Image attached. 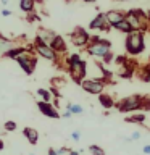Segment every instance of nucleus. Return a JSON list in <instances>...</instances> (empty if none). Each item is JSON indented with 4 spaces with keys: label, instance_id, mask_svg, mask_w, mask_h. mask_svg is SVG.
<instances>
[{
    "label": "nucleus",
    "instance_id": "obj_1",
    "mask_svg": "<svg viewBox=\"0 0 150 155\" xmlns=\"http://www.w3.org/2000/svg\"><path fill=\"white\" fill-rule=\"evenodd\" d=\"M66 70L71 81L81 86V82L86 79V74H87V63L81 58L79 53H71L66 58Z\"/></svg>",
    "mask_w": 150,
    "mask_h": 155
},
{
    "label": "nucleus",
    "instance_id": "obj_2",
    "mask_svg": "<svg viewBox=\"0 0 150 155\" xmlns=\"http://www.w3.org/2000/svg\"><path fill=\"white\" fill-rule=\"evenodd\" d=\"M124 48L129 55H140L145 50V39H144V32L140 31H134L126 36L124 39Z\"/></svg>",
    "mask_w": 150,
    "mask_h": 155
},
{
    "label": "nucleus",
    "instance_id": "obj_3",
    "mask_svg": "<svg viewBox=\"0 0 150 155\" xmlns=\"http://www.w3.org/2000/svg\"><path fill=\"white\" fill-rule=\"evenodd\" d=\"M126 21L132 26L134 31L145 32L148 29V19H147V12L140 8H132L126 12Z\"/></svg>",
    "mask_w": 150,
    "mask_h": 155
},
{
    "label": "nucleus",
    "instance_id": "obj_4",
    "mask_svg": "<svg viewBox=\"0 0 150 155\" xmlns=\"http://www.w3.org/2000/svg\"><path fill=\"white\" fill-rule=\"evenodd\" d=\"M111 50V42L108 39H102L99 36H90V42L89 45L86 47V52L89 53L90 57H95V58H103V55L106 52Z\"/></svg>",
    "mask_w": 150,
    "mask_h": 155
},
{
    "label": "nucleus",
    "instance_id": "obj_5",
    "mask_svg": "<svg viewBox=\"0 0 150 155\" xmlns=\"http://www.w3.org/2000/svg\"><path fill=\"white\" fill-rule=\"evenodd\" d=\"M142 102H144V95H128L124 99H121L119 102H116V108L121 113H131V111H137L142 110Z\"/></svg>",
    "mask_w": 150,
    "mask_h": 155
},
{
    "label": "nucleus",
    "instance_id": "obj_6",
    "mask_svg": "<svg viewBox=\"0 0 150 155\" xmlns=\"http://www.w3.org/2000/svg\"><path fill=\"white\" fill-rule=\"evenodd\" d=\"M32 48H34V52H36L39 57L45 58V60H48V61L58 63V53L53 50L48 44H44L42 41H39L37 37H36V41H34V44H32Z\"/></svg>",
    "mask_w": 150,
    "mask_h": 155
},
{
    "label": "nucleus",
    "instance_id": "obj_7",
    "mask_svg": "<svg viewBox=\"0 0 150 155\" xmlns=\"http://www.w3.org/2000/svg\"><path fill=\"white\" fill-rule=\"evenodd\" d=\"M70 39L71 44L76 47H87L90 42V34L87 32V29H84L82 26H76L73 31L70 32Z\"/></svg>",
    "mask_w": 150,
    "mask_h": 155
},
{
    "label": "nucleus",
    "instance_id": "obj_8",
    "mask_svg": "<svg viewBox=\"0 0 150 155\" xmlns=\"http://www.w3.org/2000/svg\"><path fill=\"white\" fill-rule=\"evenodd\" d=\"M16 61H18V65L19 68L26 73V74H32L34 71H36V66H37V58L34 53L31 52H26V53H23V55H19L16 58Z\"/></svg>",
    "mask_w": 150,
    "mask_h": 155
},
{
    "label": "nucleus",
    "instance_id": "obj_9",
    "mask_svg": "<svg viewBox=\"0 0 150 155\" xmlns=\"http://www.w3.org/2000/svg\"><path fill=\"white\" fill-rule=\"evenodd\" d=\"M81 87H82V91L87 92V94L99 95L105 89V82L102 79H99V78H97V79H84L81 82Z\"/></svg>",
    "mask_w": 150,
    "mask_h": 155
},
{
    "label": "nucleus",
    "instance_id": "obj_10",
    "mask_svg": "<svg viewBox=\"0 0 150 155\" xmlns=\"http://www.w3.org/2000/svg\"><path fill=\"white\" fill-rule=\"evenodd\" d=\"M37 108H39V111H41L44 116H47V118H53V120L61 118V116H60V111H58L55 107L50 104V102L39 100V102H37Z\"/></svg>",
    "mask_w": 150,
    "mask_h": 155
},
{
    "label": "nucleus",
    "instance_id": "obj_11",
    "mask_svg": "<svg viewBox=\"0 0 150 155\" xmlns=\"http://www.w3.org/2000/svg\"><path fill=\"white\" fill-rule=\"evenodd\" d=\"M89 29H92V31H105V32L110 31L111 26L106 23L105 13H97V16L89 23Z\"/></svg>",
    "mask_w": 150,
    "mask_h": 155
},
{
    "label": "nucleus",
    "instance_id": "obj_12",
    "mask_svg": "<svg viewBox=\"0 0 150 155\" xmlns=\"http://www.w3.org/2000/svg\"><path fill=\"white\" fill-rule=\"evenodd\" d=\"M124 18H126V12H123V10H108V12H105V19L111 28L116 26L119 21H123Z\"/></svg>",
    "mask_w": 150,
    "mask_h": 155
},
{
    "label": "nucleus",
    "instance_id": "obj_13",
    "mask_svg": "<svg viewBox=\"0 0 150 155\" xmlns=\"http://www.w3.org/2000/svg\"><path fill=\"white\" fill-rule=\"evenodd\" d=\"M13 47H16V42L13 39H8L0 34V57H5V53L8 50H11Z\"/></svg>",
    "mask_w": 150,
    "mask_h": 155
},
{
    "label": "nucleus",
    "instance_id": "obj_14",
    "mask_svg": "<svg viewBox=\"0 0 150 155\" xmlns=\"http://www.w3.org/2000/svg\"><path fill=\"white\" fill-rule=\"evenodd\" d=\"M55 36H57L55 32L50 31V29H45V28H41V29H39V32H37V39H39V41H42L44 44H48V45L52 44V41H53V37H55Z\"/></svg>",
    "mask_w": 150,
    "mask_h": 155
},
{
    "label": "nucleus",
    "instance_id": "obj_15",
    "mask_svg": "<svg viewBox=\"0 0 150 155\" xmlns=\"http://www.w3.org/2000/svg\"><path fill=\"white\" fill-rule=\"evenodd\" d=\"M99 104L103 107L105 110H111L113 107L116 105L115 99L111 97L110 94H105V92H102V94H99Z\"/></svg>",
    "mask_w": 150,
    "mask_h": 155
},
{
    "label": "nucleus",
    "instance_id": "obj_16",
    "mask_svg": "<svg viewBox=\"0 0 150 155\" xmlns=\"http://www.w3.org/2000/svg\"><path fill=\"white\" fill-rule=\"evenodd\" d=\"M23 136L26 137V140H28L31 145H36L37 140H39V131L34 129V128H29V126L23 129Z\"/></svg>",
    "mask_w": 150,
    "mask_h": 155
},
{
    "label": "nucleus",
    "instance_id": "obj_17",
    "mask_svg": "<svg viewBox=\"0 0 150 155\" xmlns=\"http://www.w3.org/2000/svg\"><path fill=\"white\" fill-rule=\"evenodd\" d=\"M50 47H52L57 53H65V52H66V42H65V39H63L61 36H58V34L53 37Z\"/></svg>",
    "mask_w": 150,
    "mask_h": 155
},
{
    "label": "nucleus",
    "instance_id": "obj_18",
    "mask_svg": "<svg viewBox=\"0 0 150 155\" xmlns=\"http://www.w3.org/2000/svg\"><path fill=\"white\" fill-rule=\"evenodd\" d=\"M29 48H31V47H21V45H16V47H13L11 50H8L7 53H5V58H11V60H16L19 55L26 53Z\"/></svg>",
    "mask_w": 150,
    "mask_h": 155
},
{
    "label": "nucleus",
    "instance_id": "obj_19",
    "mask_svg": "<svg viewBox=\"0 0 150 155\" xmlns=\"http://www.w3.org/2000/svg\"><path fill=\"white\" fill-rule=\"evenodd\" d=\"M36 0H19V10L24 13H34Z\"/></svg>",
    "mask_w": 150,
    "mask_h": 155
},
{
    "label": "nucleus",
    "instance_id": "obj_20",
    "mask_svg": "<svg viewBox=\"0 0 150 155\" xmlns=\"http://www.w3.org/2000/svg\"><path fill=\"white\" fill-rule=\"evenodd\" d=\"M113 29H116V31H119V32H124L126 36H128V34H131V32H134L132 26H131V24L126 21V18L123 19V21H119L116 26H113Z\"/></svg>",
    "mask_w": 150,
    "mask_h": 155
},
{
    "label": "nucleus",
    "instance_id": "obj_21",
    "mask_svg": "<svg viewBox=\"0 0 150 155\" xmlns=\"http://www.w3.org/2000/svg\"><path fill=\"white\" fill-rule=\"evenodd\" d=\"M145 113H134L132 116H126L124 121L126 123H135V124H144L145 123Z\"/></svg>",
    "mask_w": 150,
    "mask_h": 155
},
{
    "label": "nucleus",
    "instance_id": "obj_22",
    "mask_svg": "<svg viewBox=\"0 0 150 155\" xmlns=\"http://www.w3.org/2000/svg\"><path fill=\"white\" fill-rule=\"evenodd\" d=\"M66 110H70L73 115H81L84 113V108L79 104H66Z\"/></svg>",
    "mask_w": 150,
    "mask_h": 155
},
{
    "label": "nucleus",
    "instance_id": "obj_23",
    "mask_svg": "<svg viewBox=\"0 0 150 155\" xmlns=\"http://www.w3.org/2000/svg\"><path fill=\"white\" fill-rule=\"evenodd\" d=\"M37 95L41 97V100H44V102L52 100V92L47 91V89H37Z\"/></svg>",
    "mask_w": 150,
    "mask_h": 155
},
{
    "label": "nucleus",
    "instance_id": "obj_24",
    "mask_svg": "<svg viewBox=\"0 0 150 155\" xmlns=\"http://www.w3.org/2000/svg\"><path fill=\"white\" fill-rule=\"evenodd\" d=\"M89 152H90V155H105V150L100 145H95V144H92L89 147Z\"/></svg>",
    "mask_w": 150,
    "mask_h": 155
},
{
    "label": "nucleus",
    "instance_id": "obj_25",
    "mask_svg": "<svg viewBox=\"0 0 150 155\" xmlns=\"http://www.w3.org/2000/svg\"><path fill=\"white\" fill-rule=\"evenodd\" d=\"M18 128V124L15 123L13 120H8V121H5V124H3V129L7 131V133H13L15 129Z\"/></svg>",
    "mask_w": 150,
    "mask_h": 155
},
{
    "label": "nucleus",
    "instance_id": "obj_26",
    "mask_svg": "<svg viewBox=\"0 0 150 155\" xmlns=\"http://www.w3.org/2000/svg\"><path fill=\"white\" fill-rule=\"evenodd\" d=\"M113 60H115V55H113V52H111V50L106 52L105 55H103V58H102V61H103L105 65H110V63L113 61Z\"/></svg>",
    "mask_w": 150,
    "mask_h": 155
},
{
    "label": "nucleus",
    "instance_id": "obj_27",
    "mask_svg": "<svg viewBox=\"0 0 150 155\" xmlns=\"http://www.w3.org/2000/svg\"><path fill=\"white\" fill-rule=\"evenodd\" d=\"M142 110H145V111H150V97H145V95H144V102H142Z\"/></svg>",
    "mask_w": 150,
    "mask_h": 155
},
{
    "label": "nucleus",
    "instance_id": "obj_28",
    "mask_svg": "<svg viewBox=\"0 0 150 155\" xmlns=\"http://www.w3.org/2000/svg\"><path fill=\"white\" fill-rule=\"evenodd\" d=\"M71 139L74 140V142H79V140H81V131L79 129L73 131V133H71Z\"/></svg>",
    "mask_w": 150,
    "mask_h": 155
},
{
    "label": "nucleus",
    "instance_id": "obj_29",
    "mask_svg": "<svg viewBox=\"0 0 150 155\" xmlns=\"http://www.w3.org/2000/svg\"><path fill=\"white\" fill-rule=\"evenodd\" d=\"M140 137H142V134L139 133V131H134L132 134L129 136V139H131V142H135V140H139Z\"/></svg>",
    "mask_w": 150,
    "mask_h": 155
},
{
    "label": "nucleus",
    "instance_id": "obj_30",
    "mask_svg": "<svg viewBox=\"0 0 150 155\" xmlns=\"http://www.w3.org/2000/svg\"><path fill=\"white\" fill-rule=\"evenodd\" d=\"M142 153L144 155H150V144H144L142 145Z\"/></svg>",
    "mask_w": 150,
    "mask_h": 155
},
{
    "label": "nucleus",
    "instance_id": "obj_31",
    "mask_svg": "<svg viewBox=\"0 0 150 155\" xmlns=\"http://www.w3.org/2000/svg\"><path fill=\"white\" fill-rule=\"evenodd\" d=\"M70 150L71 149H68V147H60L57 152H58V155H63V153H70Z\"/></svg>",
    "mask_w": 150,
    "mask_h": 155
},
{
    "label": "nucleus",
    "instance_id": "obj_32",
    "mask_svg": "<svg viewBox=\"0 0 150 155\" xmlns=\"http://www.w3.org/2000/svg\"><path fill=\"white\" fill-rule=\"evenodd\" d=\"M61 116H63V118H66V120H70V118H71V116H73V113H71V111H70V110H66V111H65V113H63Z\"/></svg>",
    "mask_w": 150,
    "mask_h": 155
},
{
    "label": "nucleus",
    "instance_id": "obj_33",
    "mask_svg": "<svg viewBox=\"0 0 150 155\" xmlns=\"http://www.w3.org/2000/svg\"><path fill=\"white\" fill-rule=\"evenodd\" d=\"M47 155H58V152H57V150L53 149V147H50V149L47 150Z\"/></svg>",
    "mask_w": 150,
    "mask_h": 155
},
{
    "label": "nucleus",
    "instance_id": "obj_34",
    "mask_svg": "<svg viewBox=\"0 0 150 155\" xmlns=\"http://www.w3.org/2000/svg\"><path fill=\"white\" fill-rule=\"evenodd\" d=\"M50 91H52V94H53V95H55V97H57V99H60V92H58V89H55V87H52V89H50Z\"/></svg>",
    "mask_w": 150,
    "mask_h": 155
},
{
    "label": "nucleus",
    "instance_id": "obj_35",
    "mask_svg": "<svg viewBox=\"0 0 150 155\" xmlns=\"http://www.w3.org/2000/svg\"><path fill=\"white\" fill-rule=\"evenodd\" d=\"M10 15H11V12H10L8 8H3L2 10V16H10Z\"/></svg>",
    "mask_w": 150,
    "mask_h": 155
},
{
    "label": "nucleus",
    "instance_id": "obj_36",
    "mask_svg": "<svg viewBox=\"0 0 150 155\" xmlns=\"http://www.w3.org/2000/svg\"><path fill=\"white\" fill-rule=\"evenodd\" d=\"M3 149H5V142H3V139L0 137V152H2Z\"/></svg>",
    "mask_w": 150,
    "mask_h": 155
},
{
    "label": "nucleus",
    "instance_id": "obj_37",
    "mask_svg": "<svg viewBox=\"0 0 150 155\" xmlns=\"http://www.w3.org/2000/svg\"><path fill=\"white\" fill-rule=\"evenodd\" d=\"M68 155H81V153H79V150H70Z\"/></svg>",
    "mask_w": 150,
    "mask_h": 155
},
{
    "label": "nucleus",
    "instance_id": "obj_38",
    "mask_svg": "<svg viewBox=\"0 0 150 155\" xmlns=\"http://www.w3.org/2000/svg\"><path fill=\"white\" fill-rule=\"evenodd\" d=\"M82 2H86V3H95L97 0H82Z\"/></svg>",
    "mask_w": 150,
    "mask_h": 155
},
{
    "label": "nucleus",
    "instance_id": "obj_39",
    "mask_svg": "<svg viewBox=\"0 0 150 155\" xmlns=\"http://www.w3.org/2000/svg\"><path fill=\"white\" fill-rule=\"evenodd\" d=\"M0 2H2V5H8L10 0H0Z\"/></svg>",
    "mask_w": 150,
    "mask_h": 155
},
{
    "label": "nucleus",
    "instance_id": "obj_40",
    "mask_svg": "<svg viewBox=\"0 0 150 155\" xmlns=\"http://www.w3.org/2000/svg\"><path fill=\"white\" fill-rule=\"evenodd\" d=\"M147 19H148V26H150V10L147 12Z\"/></svg>",
    "mask_w": 150,
    "mask_h": 155
},
{
    "label": "nucleus",
    "instance_id": "obj_41",
    "mask_svg": "<svg viewBox=\"0 0 150 155\" xmlns=\"http://www.w3.org/2000/svg\"><path fill=\"white\" fill-rule=\"evenodd\" d=\"M115 2H131V0H115Z\"/></svg>",
    "mask_w": 150,
    "mask_h": 155
},
{
    "label": "nucleus",
    "instance_id": "obj_42",
    "mask_svg": "<svg viewBox=\"0 0 150 155\" xmlns=\"http://www.w3.org/2000/svg\"><path fill=\"white\" fill-rule=\"evenodd\" d=\"M29 155H36V153H29Z\"/></svg>",
    "mask_w": 150,
    "mask_h": 155
},
{
    "label": "nucleus",
    "instance_id": "obj_43",
    "mask_svg": "<svg viewBox=\"0 0 150 155\" xmlns=\"http://www.w3.org/2000/svg\"><path fill=\"white\" fill-rule=\"evenodd\" d=\"M148 131H150V129H148Z\"/></svg>",
    "mask_w": 150,
    "mask_h": 155
}]
</instances>
